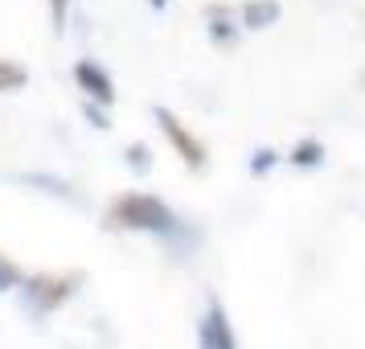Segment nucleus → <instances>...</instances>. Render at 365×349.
Masks as SVG:
<instances>
[{
  "mask_svg": "<svg viewBox=\"0 0 365 349\" xmlns=\"http://www.w3.org/2000/svg\"><path fill=\"white\" fill-rule=\"evenodd\" d=\"M34 185H50V193H58V198H70V185L66 181H53V177H29Z\"/></svg>",
  "mask_w": 365,
  "mask_h": 349,
  "instance_id": "14",
  "label": "nucleus"
},
{
  "mask_svg": "<svg viewBox=\"0 0 365 349\" xmlns=\"http://www.w3.org/2000/svg\"><path fill=\"white\" fill-rule=\"evenodd\" d=\"M74 83H78V91H86V99H95L99 107H111V103H115V83H111V74H107L99 62H91V58H83V62L74 66Z\"/></svg>",
  "mask_w": 365,
  "mask_h": 349,
  "instance_id": "5",
  "label": "nucleus"
},
{
  "mask_svg": "<svg viewBox=\"0 0 365 349\" xmlns=\"http://www.w3.org/2000/svg\"><path fill=\"white\" fill-rule=\"evenodd\" d=\"M271 165H275V152L271 148H263V152L250 156V173H255V177H259V173H271Z\"/></svg>",
  "mask_w": 365,
  "mask_h": 349,
  "instance_id": "13",
  "label": "nucleus"
},
{
  "mask_svg": "<svg viewBox=\"0 0 365 349\" xmlns=\"http://www.w3.org/2000/svg\"><path fill=\"white\" fill-rule=\"evenodd\" d=\"M107 226L111 231H144L156 238H168V243L185 238V222L152 193H119L107 206Z\"/></svg>",
  "mask_w": 365,
  "mask_h": 349,
  "instance_id": "1",
  "label": "nucleus"
},
{
  "mask_svg": "<svg viewBox=\"0 0 365 349\" xmlns=\"http://www.w3.org/2000/svg\"><path fill=\"white\" fill-rule=\"evenodd\" d=\"M210 37H214V46H234L238 41V29L230 25V17L222 21V9H210Z\"/></svg>",
  "mask_w": 365,
  "mask_h": 349,
  "instance_id": "9",
  "label": "nucleus"
},
{
  "mask_svg": "<svg viewBox=\"0 0 365 349\" xmlns=\"http://www.w3.org/2000/svg\"><path fill=\"white\" fill-rule=\"evenodd\" d=\"M17 283H25L21 280V267L9 259V255H0V292H9V288H17Z\"/></svg>",
  "mask_w": 365,
  "mask_h": 349,
  "instance_id": "10",
  "label": "nucleus"
},
{
  "mask_svg": "<svg viewBox=\"0 0 365 349\" xmlns=\"http://www.w3.org/2000/svg\"><path fill=\"white\" fill-rule=\"evenodd\" d=\"M83 283V271H70V275H58V271H41V275H29L21 283L25 288V308H34L37 316H50L53 308H62L74 288Z\"/></svg>",
  "mask_w": 365,
  "mask_h": 349,
  "instance_id": "2",
  "label": "nucleus"
},
{
  "mask_svg": "<svg viewBox=\"0 0 365 349\" xmlns=\"http://www.w3.org/2000/svg\"><path fill=\"white\" fill-rule=\"evenodd\" d=\"M279 0H250L242 4V25L247 29H267V25H275L279 21Z\"/></svg>",
  "mask_w": 365,
  "mask_h": 349,
  "instance_id": "6",
  "label": "nucleus"
},
{
  "mask_svg": "<svg viewBox=\"0 0 365 349\" xmlns=\"http://www.w3.org/2000/svg\"><path fill=\"white\" fill-rule=\"evenodd\" d=\"M83 111H86V119H95V128H103V132L111 128V123H107V116H103V111H95V103H86Z\"/></svg>",
  "mask_w": 365,
  "mask_h": 349,
  "instance_id": "15",
  "label": "nucleus"
},
{
  "mask_svg": "<svg viewBox=\"0 0 365 349\" xmlns=\"http://www.w3.org/2000/svg\"><path fill=\"white\" fill-rule=\"evenodd\" d=\"M320 161H324V144L312 140V136H308V140H299L296 148H292V165H296V168H316Z\"/></svg>",
  "mask_w": 365,
  "mask_h": 349,
  "instance_id": "7",
  "label": "nucleus"
},
{
  "mask_svg": "<svg viewBox=\"0 0 365 349\" xmlns=\"http://www.w3.org/2000/svg\"><path fill=\"white\" fill-rule=\"evenodd\" d=\"M66 13H70V0H50V25H53V34H62V29H66Z\"/></svg>",
  "mask_w": 365,
  "mask_h": 349,
  "instance_id": "12",
  "label": "nucleus"
},
{
  "mask_svg": "<svg viewBox=\"0 0 365 349\" xmlns=\"http://www.w3.org/2000/svg\"><path fill=\"white\" fill-rule=\"evenodd\" d=\"M156 123H160V132L168 136V144L177 148V156H181L189 168H197V173H201V168L210 165V156H205V144H201L197 136L189 132L181 119L168 111V107H156Z\"/></svg>",
  "mask_w": 365,
  "mask_h": 349,
  "instance_id": "3",
  "label": "nucleus"
},
{
  "mask_svg": "<svg viewBox=\"0 0 365 349\" xmlns=\"http://www.w3.org/2000/svg\"><path fill=\"white\" fill-rule=\"evenodd\" d=\"M197 345L201 349H238V337H234V329H230V316H226V308H222L217 300H210L205 316L197 320Z\"/></svg>",
  "mask_w": 365,
  "mask_h": 349,
  "instance_id": "4",
  "label": "nucleus"
},
{
  "mask_svg": "<svg viewBox=\"0 0 365 349\" xmlns=\"http://www.w3.org/2000/svg\"><path fill=\"white\" fill-rule=\"evenodd\" d=\"M128 165H132L135 173H148V168H152V161H148V144H132V148H128Z\"/></svg>",
  "mask_w": 365,
  "mask_h": 349,
  "instance_id": "11",
  "label": "nucleus"
},
{
  "mask_svg": "<svg viewBox=\"0 0 365 349\" xmlns=\"http://www.w3.org/2000/svg\"><path fill=\"white\" fill-rule=\"evenodd\" d=\"M25 83H29V70L17 66V62H9V58H0V95H9V91H21Z\"/></svg>",
  "mask_w": 365,
  "mask_h": 349,
  "instance_id": "8",
  "label": "nucleus"
},
{
  "mask_svg": "<svg viewBox=\"0 0 365 349\" xmlns=\"http://www.w3.org/2000/svg\"><path fill=\"white\" fill-rule=\"evenodd\" d=\"M148 4H152V9H165L168 0H148Z\"/></svg>",
  "mask_w": 365,
  "mask_h": 349,
  "instance_id": "16",
  "label": "nucleus"
}]
</instances>
